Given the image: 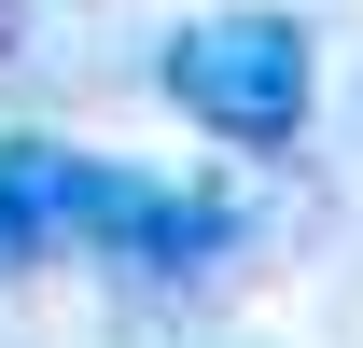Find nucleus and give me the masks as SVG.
Masks as SVG:
<instances>
[{
	"instance_id": "nucleus-4",
	"label": "nucleus",
	"mask_w": 363,
	"mask_h": 348,
	"mask_svg": "<svg viewBox=\"0 0 363 348\" xmlns=\"http://www.w3.org/2000/svg\"><path fill=\"white\" fill-rule=\"evenodd\" d=\"M14 42H28V0H0V56H14Z\"/></svg>"
},
{
	"instance_id": "nucleus-2",
	"label": "nucleus",
	"mask_w": 363,
	"mask_h": 348,
	"mask_svg": "<svg viewBox=\"0 0 363 348\" xmlns=\"http://www.w3.org/2000/svg\"><path fill=\"white\" fill-rule=\"evenodd\" d=\"M224 251H238V195H224V181H154V168H112V181H98L84 265L140 279V293H196Z\"/></svg>"
},
{
	"instance_id": "nucleus-1",
	"label": "nucleus",
	"mask_w": 363,
	"mask_h": 348,
	"mask_svg": "<svg viewBox=\"0 0 363 348\" xmlns=\"http://www.w3.org/2000/svg\"><path fill=\"white\" fill-rule=\"evenodd\" d=\"M154 98L224 153H294L321 112V28L279 0H224V14H182L154 42Z\"/></svg>"
},
{
	"instance_id": "nucleus-3",
	"label": "nucleus",
	"mask_w": 363,
	"mask_h": 348,
	"mask_svg": "<svg viewBox=\"0 0 363 348\" xmlns=\"http://www.w3.org/2000/svg\"><path fill=\"white\" fill-rule=\"evenodd\" d=\"M98 181H112V153L43 139V126H0V293H14V279H43V265H84Z\"/></svg>"
}]
</instances>
